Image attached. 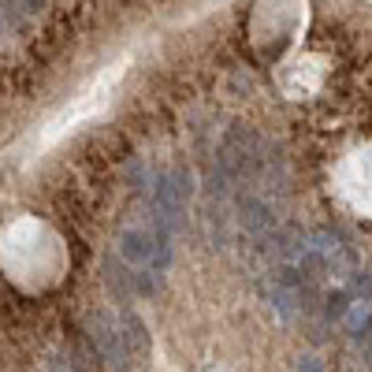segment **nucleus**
I'll return each mask as SVG.
<instances>
[{
	"mask_svg": "<svg viewBox=\"0 0 372 372\" xmlns=\"http://www.w3.org/2000/svg\"><path fill=\"white\" fill-rule=\"evenodd\" d=\"M123 253L131 261H153L156 257V250H149V235H142V231H131L123 238Z\"/></svg>",
	"mask_w": 372,
	"mask_h": 372,
	"instance_id": "nucleus-1",
	"label": "nucleus"
}]
</instances>
